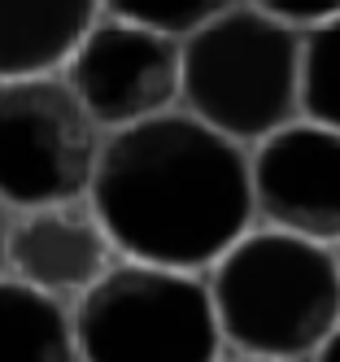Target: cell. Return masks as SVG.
<instances>
[{
  "label": "cell",
  "mask_w": 340,
  "mask_h": 362,
  "mask_svg": "<svg viewBox=\"0 0 340 362\" xmlns=\"http://www.w3.org/2000/svg\"><path fill=\"white\" fill-rule=\"evenodd\" d=\"M257 13H266L275 22L293 31H310V27H323V22L340 18V0H245Z\"/></svg>",
  "instance_id": "4fadbf2b"
},
{
  "label": "cell",
  "mask_w": 340,
  "mask_h": 362,
  "mask_svg": "<svg viewBox=\"0 0 340 362\" xmlns=\"http://www.w3.org/2000/svg\"><path fill=\"white\" fill-rule=\"evenodd\" d=\"M96 18V0H0V79L57 74Z\"/></svg>",
  "instance_id": "9c48e42d"
},
{
  "label": "cell",
  "mask_w": 340,
  "mask_h": 362,
  "mask_svg": "<svg viewBox=\"0 0 340 362\" xmlns=\"http://www.w3.org/2000/svg\"><path fill=\"white\" fill-rule=\"evenodd\" d=\"M301 118L340 132V18L301 31Z\"/></svg>",
  "instance_id": "8fae6325"
},
{
  "label": "cell",
  "mask_w": 340,
  "mask_h": 362,
  "mask_svg": "<svg viewBox=\"0 0 340 362\" xmlns=\"http://www.w3.org/2000/svg\"><path fill=\"white\" fill-rule=\"evenodd\" d=\"M78 362H223L205 275L118 262L70 305Z\"/></svg>",
  "instance_id": "277c9868"
},
{
  "label": "cell",
  "mask_w": 340,
  "mask_h": 362,
  "mask_svg": "<svg viewBox=\"0 0 340 362\" xmlns=\"http://www.w3.org/2000/svg\"><path fill=\"white\" fill-rule=\"evenodd\" d=\"M118 253L105 236L100 218L83 201L40 205L9 214L5 231V275L61 305H74L92 284L105 279Z\"/></svg>",
  "instance_id": "ba28073f"
},
{
  "label": "cell",
  "mask_w": 340,
  "mask_h": 362,
  "mask_svg": "<svg viewBox=\"0 0 340 362\" xmlns=\"http://www.w3.org/2000/svg\"><path fill=\"white\" fill-rule=\"evenodd\" d=\"M5 231H9V210L0 205V275H5Z\"/></svg>",
  "instance_id": "9a60e30c"
},
{
  "label": "cell",
  "mask_w": 340,
  "mask_h": 362,
  "mask_svg": "<svg viewBox=\"0 0 340 362\" xmlns=\"http://www.w3.org/2000/svg\"><path fill=\"white\" fill-rule=\"evenodd\" d=\"M231 358L310 362L340 323V267L323 245L249 227L205 271Z\"/></svg>",
  "instance_id": "7a4b0ae2"
},
{
  "label": "cell",
  "mask_w": 340,
  "mask_h": 362,
  "mask_svg": "<svg viewBox=\"0 0 340 362\" xmlns=\"http://www.w3.org/2000/svg\"><path fill=\"white\" fill-rule=\"evenodd\" d=\"M88 205L122 262L205 275L257 227L249 148L183 110L110 132Z\"/></svg>",
  "instance_id": "6da1fadb"
},
{
  "label": "cell",
  "mask_w": 340,
  "mask_h": 362,
  "mask_svg": "<svg viewBox=\"0 0 340 362\" xmlns=\"http://www.w3.org/2000/svg\"><path fill=\"white\" fill-rule=\"evenodd\" d=\"M96 5H100V18H118L170 40H188L197 27H205L209 18L227 13L240 0H96Z\"/></svg>",
  "instance_id": "7c38bea8"
},
{
  "label": "cell",
  "mask_w": 340,
  "mask_h": 362,
  "mask_svg": "<svg viewBox=\"0 0 340 362\" xmlns=\"http://www.w3.org/2000/svg\"><path fill=\"white\" fill-rule=\"evenodd\" d=\"M0 362H78L70 305L0 275Z\"/></svg>",
  "instance_id": "30bf717a"
},
{
  "label": "cell",
  "mask_w": 340,
  "mask_h": 362,
  "mask_svg": "<svg viewBox=\"0 0 340 362\" xmlns=\"http://www.w3.org/2000/svg\"><path fill=\"white\" fill-rule=\"evenodd\" d=\"M310 362H340V323H336V332L327 336V341H323V349L314 354Z\"/></svg>",
  "instance_id": "5bb4252c"
},
{
  "label": "cell",
  "mask_w": 340,
  "mask_h": 362,
  "mask_svg": "<svg viewBox=\"0 0 340 362\" xmlns=\"http://www.w3.org/2000/svg\"><path fill=\"white\" fill-rule=\"evenodd\" d=\"M105 132L57 74L0 79V205L9 214L83 201Z\"/></svg>",
  "instance_id": "5b68a950"
},
{
  "label": "cell",
  "mask_w": 340,
  "mask_h": 362,
  "mask_svg": "<svg viewBox=\"0 0 340 362\" xmlns=\"http://www.w3.org/2000/svg\"><path fill=\"white\" fill-rule=\"evenodd\" d=\"M223 362H257V358H231V354H227V358H223Z\"/></svg>",
  "instance_id": "2e32d148"
},
{
  "label": "cell",
  "mask_w": 340,
  "mask_h": 362,
  "mask_svg": "<svg viewBox=\"0 0 340 362\" xmlns=\"http://www.w3.org/2000/svg\"><path fill=\"white\" fill-rule=\"evenodd\" d=\"M249 184L257 227L297 240L340 245V132L319 122H288L249 148Z\"/></svg>",
  "instance_id": "52a82bcc"
},
{
  "label": "cell",
  "mask_w": 340,
  "mask_h": 362,
  "mask_svg": "<svg viewBox=\"0 0 340 362\" xmlns=\"http://www.w3.org/2000/svg\"><path fill=\"white\" fill-rule=\"evenodd\" d=\"M332 253H336V267H340V245H336V249H332Z\"/></svg>",
  "instance_id": "e0dca14e"
},
{
  "label": "cell",
  "mask_w": 340,
  "mask_h": 362,
  "mask_svg": "<svg viewBox=\"0 0 340 362\" xmlns=\"http://www.w3.org/2000/svg\"><path fill=\"white\" fill-rule=\"evenodd\" d=\"M61 79L105 136L127 132L179 110V40L96 18L66 57Z\"/></svg>",
  "instance_id": "8992f818"
},
{
  "label": "cell",
  "mask_w": 340,
  "mask_h": 362,
  "mask_svg": "<svg viewBox=\"0 0 340 362\" xmlns=\"http://www.w3.org/2000/svg\"><path fill=\"white\" fill-rule=\"evenodd\" d=\"M179 110L223 140L257 148L301 118V31L231 5L179 40Z\"/></svg>",
  "instance_id": "3957f363"
}]
</instances>
